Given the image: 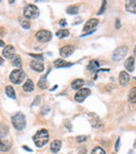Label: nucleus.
Here are the masks:
<instances>
[{
    "label": "nucleus",
    "instance_id": "nucleus-24",
    "mask_svg": "<svg viewBox=\"0 0 136 154\" xmlns=\"http://www.w3.org/2000/svg\"><path fill=\"white\" fill-rule=\"evenodd\" d=\"M129 101L132 104H136V87H133L129 93Z\"/></svg>",
    "mask_w": 136,
    "mask_h": 154
},
{
    "label": "nucleus",
    "instance_id": "nucleus-3",
    "mask_svg": "<svg viewBox=\"0 0 136 154\" xmlns=\"http://www.w3.org/2000/svg\"><path fill=\"white\" fill-rule=\"evenodd\" d=\"M12 123L13 126L16 128L17 130H22L24 129L25 125H26V120H25V116L22 113L18 112L15 116H13L12 118Z\"/></svg>",
    "mask_w": 136,
    "mask_h": 154
},
{
    "label": "nucleus",
    "instance_id": "nucleus-23",
    "mask_svg": "<svg viewBox=\"0 0 136 154\" xmlns=\"http://www.w3.org/2000/svg\"><path fill=\"white\" fill-rule=\"evenodd\" d=\"M8 133V126L6 124H1V131H0V137L3 140Z\"/></svg>",
    "mask_w": 136,
    "mask_h": 154
},
{
    "label": "nucleus",
    "instance_id": "nucleus-15",
    "mask_svg": "<svg viewBox=\"0 0 136 154\" xmlns=\"http://www.w3.org/2000/svg\"><path fill=\"white\" fill-rule=\"evenodd\" d=\"M34 83H33V81L32 80H26L25 81V83L23 84V86H22V89L24 90L25 92H32L34 90Z\"/></svg>",
    "mask_w": 136,
    "mask_h": 154
},
{
    "label": "nucleus",
    "instance_id": "nucleus-31",
    "mask_svg": "<svg viewBox=\"0 0 136 154\" xmlns=\"http://www.w3.org/2000/svg\"><path fill=\"white\" fill-rule=\"evenodd\" d=\"M29 56H31V57H33V58H36V59H39V60H40V61H43V59H44L42 55H36V54H29Z\"/></svg>",
    "mask_w": 136,
    "mask_h": 154
},
{
    "label": "nucleus",
    "instance_id": "nucleus-22",
    "mask_svg": "<svg viewBox=\"0 0 136 154\" xmlns=\"http://www.w3.org/2000/svg\"><path fill=\"white\" fill-rule=\"evenodd\" d=\"M38 87L40 89H46L47 88V81H46V75H43L38 82Z\"/></svg>",
    "mask_w": 136,
    "mask_h": 154
},
{
    "label": "nucleus",
    "instance_id": "nucleus-20",
    "mask_svg": "<svg viewBox=\"0 0 136 154\" xmlns=\"http://www.w3.org/2000/svg\"><path fill=\"white\" fill-rule=\"evenodd\" d=\"M11 143L8 142V140H1V144H0V150H1V152H6V151H8L11 149Z\"/></svg>",
    "mask_w": 136,
    "mask_h": 154
},
{
    "label": "nucleus",
    "instance_id": "nucleus-33",
    "mask_svg": "<svg viewBox=\"0 0 136 154\" xmlns=\"http://www.w3.org/2000/svg\"><path fill=\"white\" fill-rule=\"evenodd\" d=\"M115 27H116V29H120V20H119V19H116V21H115Z\"/></svg>",
    "mask_w": 136,
    "mask_h": 154
},
{
    "label": "nucleus",
    "instance_id": "nucleus-10",
    "mask_svg": "<svg viewBox=\"0 0 136 154\" xmlns=\"http://www.w3.org/2000/svg\"><path fill=\"white\" fill-rule=\"evenodd\" d=\"M74 51V46L73 45H65L60 49V55L63 58H67L70 55H72Z\"/></svg>",
    "mask_w": 136,
    "mask_h": 154
},
{
    "label": "nucleus",
    "instance_id": "nucleus-35",
    "mask_svg": "<svg viewBox=\"0 0 136 154\" xmlns=\"http://www.w3.org/2000/svg\"><path fill=\"white\" fill-rule=\"evenodd\" d=\"M119 142H120V140H119V137H118L117 140H116V144H115V150L116 151L119 150Z\"/></svg>",
    "mask_w": 136,
    "mask_h": 154
},
{
    "label": "nucleus",
    "instance_id": "nucleus-9",
    "mask_svg": "<svg viewBox=\"0 0 136 154\" xmlns=\"http://www.w3.org/2000/svg\"><path fill=\"white\" fill-rule=\"evenodd\" d=\"M15 53H16V51H15V47L13 46V45H6L3 48V51H2V56H3L4 58H6V59L13 60L15 56H16Z\"/></svg>",
    "mask_w": 136,
    "mask_h": 154
},
{
    "label": "nucleus",
    "instance_id": "nucleus-29",
    "mask_svg": "<svg viewBox=\"0 0 136 154\" xmlns=\"http://www.w3.org/2000/svg\"><path fill=\"white\" fill-rule=\"evenodd\" d=\"M91 154H106V152L103 148H101V147H95V148L92 150Z\"/></svg>",
    "mask_w": 136,
    "mask_h": 154
},
{
    "label": "nucleus",
    "instance_id": "nucleus-38",
    "mask_svg": "<svg viewBox=\"0 0 136 154\" xmlns=\"http://www.w3.org/2000/svg\"><path fill=\"white\" fill-rule=\"evenodd\" d=\"M134 55H135V57H136V47L134 48Z\"/></svg>",
    "mask_w": 136,
    "mask_h": 154
},
{
    "label": "nucleus",
    "instance_id": "nucleus-37",
    "mask_svg": "<svg viewBox=\"0 0 136 154\" xmlns=\"http://www.w3.org/2000/svg\"><path fill=\"white\" fill-rule=\"evenodd\" d=\"M0 44H1V47H3V48L5 47V46H4V42L2 40H1V42H0Z\"/></svg>",
    "mask_w": 136,
    "mask_h": 154
},
{
    "label": "nucleus",
    "instance_id": "nucleus-25",
    "mask_svg": "<svg viewBox=\"0 0 136 154\" xmlns=\"http://www.w3.org/2000/svg\"><path fill=\"white\" fill-rule=\"evenodd\" d=\"M66 13L69 15H75L79 13V6L77 5H70L67 8V10H66Z\"/></svg>",
    "mask_w": 136,
    "mask_h": 154
},
{
    "label": "nucleus",
    "instance_id": "nucleus-12",
    "mask_svg": "<svg viewBox=\"0 0 136 154\" xmlns=\"http://www.w3.org/2000/svg\"><path fill=\"white\" fill-rule=\"evenodd\" d=\"M118 80H119V84L122 86H127L129 83H130V75L127 71H120L119 77H118Z\"/></svg>",
    "mask_w": 136,
    "mask_h": 154
},
{
    "label": "nucleus",
    "instance_id": "nucleus-7",
    "mask_svg": "<svg viewBox=\"0 0 136 154\" xmlns=\"http://www.w3.org/2000/svg\"><path fill=\"white\" fill-rule=\"evenodd\" d=\"M98 19H89L87 22L85 23V26H84L83 31L85 32V34H89V32H94V29L98 26Z\"/></svg>",
    "mask_w": 136,
    "mask_h": 154
},
{
    "label": "nucleus",
    "instance_id": "nucleus-8",
    "mask_svg": "<svg viewBox=\"0 0 136 154\" xmlns=\"http://www.w3.org/2000/svg\"><path fill=\"white\" fill-rule=\"evenodd\" d=\"M89 94H90V89H89V88H82V89H80L79 91L75 93L74 100L77 102H79V103H82V102L85 101L86 97H87Z\"/></svg>",
    "mask_w": 136,
    "mask_h": 154
},
{
    "label": "nucleus",
    "instance_id": "nucleus-13",
    "mask_svg": "<svg viewBox=\"0 0 136 154\" xmlns=\"http://www.w3.org/2000/svg\"><path fill=\"white\" fill-rule=\"evenodd\" d=\"M125 67H126V69L128 71H133L135 68V59L134 57H129L128 59L126 60V62H125Z\"/></svg>",
    "mask_w": 136,
    "mask_h": 154
},
{
    "label": "nucleus",
    "instance_id": "nucleus-6",
    "mask_svg": "<svg viewBox=\"0 0 136 154\" xmlns=\"http://www.w3.org/2000/svg\"><path fill=\"white\" fill-rule=\"evenodd\" d=\"M53 38V34L47 29H41L36 32V39L40 42H48Z\"/></svg>",
    "mask_w": 136,
    "mask_h": 154
},
{
    "label": "nucleus",
    "instance_id": "nucleus-21",
    "mask_svg": "<svg viewBox=\"0 0 136 154\" xmlns=\"http://www.w3.org/2000/svg\"><path fill=\"white\" fill-rule=\"evenodd\" d=\"M98 66H100V63L96 61V60H92V61L89 63V65H88L87 68L89 69V70H91L92 72H94V71L98 70Z\"/></svg>",
    "mask_w": 136,
    "mask_h": 154
},
{
    "label": "nucleus",
    "instance_id": "nucleus-17",
    "mask_svg": "<svg viewBox=\"0 0 136 154\" xmlns=\"http://www.w3.org/2000/svg\"><path fill=\"white\" fill-rule=\"evenodd\" d=\"M84 84H85V81H84L83 79H77L71 83V87H72L73 89L80 90V88L82 89V87H83Z\"/></svg>",
    "mask_w": 136,
    "mask_h": 154
},
{
    "label": "nucleus",
    "instance_id": "nucleus-5",
    "mask_svg": "<svg viewBox=\"0 0 136 154\" xmlns=\"http://www.w3.org/2000/svg\"><path fill=\"white\" fill-rule=\"evenodd\" d=\"M127 53H128V46L126 45H122V46H119L113 51L112 54V60L114 62H118L120 60H122L125 57H126Z\"/></svg>",
    "mask_w": 136,
    "mask_h": 154
},
{
    "label": "nucleus",
    "instance_id": "nucleus-34",
    "mask_svg": "<svg viewBox=\"0 0 136 154\" xmlns=\"http://www.w3.org/2000/svg\"><path fill=\"white\" fill-rule=\"evenodd\" d=\"M59 24L61 25V26H66V24H67V22H66L65 19H62V20H60Z\"/></svg>",
    "mask_w": 136,
    "mask_h": 154
},
{
    "label": "nucleus",
    "instance_id": "nucleus-36",
    "mask_svg": "<svg viewBox=\"0 0 136 154\" xmlns=\"http://www.w3.org/2000/svg\"><path fill=\"white\" fill-rule=\"evenodd\" d=\"M23 149H24V150H26V151H29V152H32V151H33V150H32V149L27 148L26 146H23Z\"/></svg>",
    "mask_w": 136,
    "mask_h": 154
},
{
    "label": "nucleus",
    "instance_id": "nucleus-18",
    "mask_svg": "<svg viewBox=\"0 0 136 154\" xmlns=\"http://www.w3.org/2000/svg\"><path fill=\"white\" fill-rule=\"evenodd\" d=\"M53 64H55L56 67H68V66H70V65H72V63L66 62L65 60H63V59H57V60H55Z\"/></svg>",
    "mask_w": 136,
    "mask_h": 154
},
{
    "label": "nucleus",
    "instance_id": "nucleus-2",
    "mask_svg": "<svg viewBox=\"0 0 136 154\" xmlns=\"http://www.w3.org/2000/svg\"><path fill=\"white\" fill-rule=\"evenodd\" d=\"M25 79V73L23 70L21 69H14L12 72L10 73V81L12 83L16 84V85H19L21 84Z\"/></svg>",
    "mask_w": 136,
    "mask_h": 154
},
{
    "label": "nucleus",
    "instance_id": "nucleus-19",
    "mask_svg": "<svg viewBox=\"0 0 136 154\" xmlns=\"http://www.w3.org/2000/svg\"><path fill=\"white\" fill-rule=\"evenodd\" d=\"M5 94L11 99H16V92H15V89L13 88V86L11 85L5 87Z\"/></svg>",
    "mask_w": 136,
    "mask_h": 154
},
{
    "label": "nucleus",
    "instance_id": "nucleus-30",
    "mask_svg": "<svg viewBox=\"0 0 136 154\" xmlns=\"http://www.w3.org/2000/svg\"><path fill=\"white\" fill-rule=\"evenodd\" d=\"M87 136L86 135H80V136H77V142L79 143H83V142H86L87 140Z\"/></svg>",
    "mask_w": 136,
    "mask_h": 154
},
{
    "label": "nucleus",
    "instance_id": "nucleus-27",
    "mask_svg": "<svg viewBox=\"0 0 136 154\" xmlns=\"http://www.w3.org/2000/svg\"><path fill=\"white\" fill-rule=\"evenodd\" d=\"M57 37H59V38H65V37H67L69 35V31L68 29H60V31L57 32Z\"/></svg>",
    "mask_w": 136,
    "mask_h": 154
},
{
    "label": "nucleus",
    "instance_id": "nucleus-1",
    "mask_svg": "<svg viewBox=\"0 0 136 154\" xmlns=\"http://www.w3.org/2000/svg\"><path fill=\"white\" fill-rule=\"evenodd\" d=\"M34 143L38 148H41V147L45 146V145L48 143L49 140V134L48 131L46 129H41L37 132L33 137Z\"/></svg>",
    "mask_w": 136,
    "mask_h": 154
},
{
    "label": "nucleus",
    "instance_id": "nucleus-4",
    "mask_svg": "<svg viewBox=\"0 0 136 154\" xmlns=\"http://www.w3.org/2000/svg\"><path fill=\"white\" fill-rule=\"evenodd\" d=\"M23 16L26 19H35L39 16V10L35 4H29L23 10Z\"/></svg>",
    "mask_w": 136,
    "mask_h": 154
},
{
    "label": "nucleus",
    "instance_id": "nucleus-26",
    "mask_svg": "<svg viewBox=\"0 0 136 154\" xmlns=\"http://www.w3.org/2000/svg\"><path fill=\"white\" fill-rule=\"evenodd\" d=\"M12 63H13V65H14L15 67H17V68H20V67L22 66V61H21V58L19 57L18 55L15 56L14 59L12 60Z\"/></svg>",
    "mask_w": 136,
    "mask_h": 154
},
{
    "label": "nucleus",
    "instance_id": "nucleus-14",
    "mask_svg": "<svg viewBox=\"0 0 136 154\" xmlns=\"http://www.w3.org/2000/svg\"><path fill=\"white\" fill-rule=\"evenodd\" d=\"M61 147H62L61 140H53V142L50 144V150L53 151V153H57V152H59V151H60Z\"/></svg>",
    "mask_w": 136,
    "mask_h": 154
},
{
    "label": "nucleus",
    "instance_id": "nucleus-28",
    "mask_svg": "<svg viewBox=\"0 0 136 154\" xmlns=\"http://www.w3.org/2000/svg\"><path fill=\"white\" fill-rule=\"evenodd\" d=\"M20 25L24 29H29L31 27V22L27 19H22V20H20Z\"/></svg>",
    "mask_w": 136,
    "mask_h": 154
},
{
    "label": "nucleus",
    "instance_id": "nucleus-32",
    "mask_svg": "<svg viewBox=\"0 0 136 154\" xmlns=\"http://www.w3.org/2000/svg\"><path fill=\"white\" fill-rule=\"evenodd\" d=\"M106 4H107V1H103L102 8H101V10L98 11V15H102L103 13H104V11H105V8H106Z\"/></svg>",
    "mask_w": 136,
    "mask_h": 154
},
{
    "label": "nucleus",
    "instance_id": "nucleus-16",
    "mask_svg": "<svg viewBox=\"0 0 136 154\" xmlns=\"http://www.w3.org/2000/svg\"><path fill=\"white\" fill-rule=\"evenodd\" d=\"M126 10L128 12L132 13V14H136V1L132 0V1H128L126 3Z\"/></svg>",
    "mask_w": 136,
    "mask_h": 154
},
{
    "label": "nucleus",
    "instance_id": "nucleus-11",
    "mask_svg": "<svg viewBox=\"0 0 136 154\" xmlns=\"http://www.w3.org/2000/svg\"><path fill=\"white\" fill-rule=\"evenodd\" d=\"M31 68L33 70L37 71V72H42L44 70V64L42 63V61H38V60H33L31 61V64H29Z\"/></svg>",
    "mask_w": 136,
    "mask_h": 154
}]
</instances>
